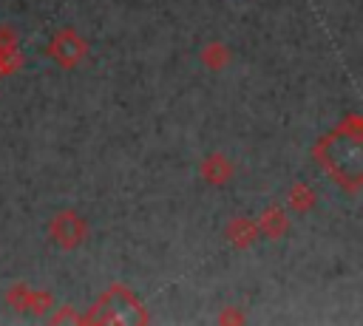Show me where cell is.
<instances>
[{"label":"cell","mask_w":363,"mask_h":326,"mask_svg":"<svg viewBox=\"0 0 363 326\" xmlns=\"http://www.w3.org/2000/svg\"><path fill=\"white\" fill-rule=\"evenodd\" d=\"M45 232H48V241H51L54 247L71 252V249H79V247L85 244L91 227H88V221H85L82 213H77V210H57V213L48 218Z\"/></svg>","instance_id":"cell-1"},{"label":"cell","mask_w":363,"mask_h":326,"mask_svg":"<svg viewBox=\"0 0 363 326\" xmlns=\"http://www.w3.org/2000/svg\"><path fill=\"white\" fill-rule=\"evenodd\" d=\"M88 54V43L82 40V34L74 28V26H65V28H57L45 45V57L62 68V71H74Z\"/></svg>","instance_id":"cell-2"},{"label":"cell","mask_w":363,"mask_h":326,"mask_svg":"<svg viewBox=\"0 0 363 326\" xmlns=\"http://www.w3.org/2000/svg\"><path fill=\"white\" fill-rule=\"evenodd\" d=\"M199 176H201V181L210 184V187H224V184L233 181L235 164H233V159L224 156L221 150H210V153L199 162Z\"/></svg>","instance_id":"cell-3"},{"label":"cell","mask_w":363,"mask_h":326,"mask_svg":"<svg viewBox=\"0 0 363 326\" xmlns=\"http://www.w3.org/2000/svg\"><path fill=\"white\" fill-rule=\"evenodd\" d=\"M224 238L235 249L252 247L258 241V224H255V218H250V215H233L227 221V227H224Z\"/></svg>","instance_id":"cell-4"},{"label":"cell","mask_w":363,"mask_h":326,"mask_svg":"<svg viewBox=\"0 0 363 326\" xmlns=\"http://www.w3.org/2000/svg\"><path fill=\"white\" fill-rule=\"evenodd\" d=\"M255 224H258V238L278 241V238H284L286 230H289V215H286L284 207H267V210L255 218Z\"/></svg>","instance_id":"cell-5"},{"label":"cell","mask_w":363,"mask_h":326,"mask_svg":"<svg viewBox=\"0 0 363 326\" xmlns=\"http://www.w3.org/2000/svg\"><path fill=\"white\" fill-rule=\"evenodd\" d=\"M199 62L207 68V71H224L230 62H233V48L221 40H210L199 48Z\"/></svg>","instance_id":"cell-6"},{"label":"cell","mask_w":363,"mask_h":326,"mask_svg":"<svg viewBox=\"0 0 363 326\" xmlns=\"http://www.w3.org/2000/svg\"><path fill=\"white\" fill-rule=\"evenodd\" d=\"M286 201H289V210H292V213L306 215V213L315 210V204H318V193H315L312 184H306V181H295V184L289 187Z\"/></svg>","instance_id":"cell-7"},{"label":"cell","mask_w":363,"mask_h":326,"mask_svg":"<svg viewBox=\"0 0 363 326\" xmlns=\"http://www.w3.org/2000/svg\"><path fill=\"white\" fill-rule=\"evenodd\" d=\"M28 298H31V286L28 283H11L6 289V306L11 312H28Z\"/></svg>","instance_id":"cell-8"},{"label":"cell","mask_w":363,"mask_h":326,"mask_svg":"<svg viewBox=\"0 0 363 326\" xmlns=\"http://www.w3.org/2000/svg\"><path fill=\"white\" fill-rule=\"evenodd\" d=\"M51 309H54V295H51V292H45V289H31V298H28V312H26V315L45 317Z\"/></svg>","instance_id":"cell-9"},{"label":"cell","mask_w":363,"mask_h":326,"mask_svg":"<svg viewBox=\"0 0 363 326\" xmlns=\"http://www.w3.org/2000/svg\"><path fill=\"white\" fill-rule=\"evenodd\" d=\"M218 323H244V315L230 306V309H224V312L218 315Z\"/></svg>","instance_id":"cell-10"},{"label":"cell","mask_w":363,"mask_h":326,"mask_svg":"<svg viewBox=\"0 0 363 326\" xmlns=\"http://www.w3.org/2000/svg\"><path fill=\"white\" fill-rule=\"evenodd\" d=\"M51 320H54V323H62V320H74V323H79V315H74L71 309H60L57 315H51Z\"/></svg>","instance_id":"cell-11"},{"label":"cell","mask_w":363,"mask_h":326,"mask_svg":"<svg viewBox=\"0 0 363 326\" xmlns=\"http://www.w3.org/2000/svg\"><path fill=\"white\" fill-rule=\"evenodd\" d=\"M0 79H3V74H0Z\"/></svg>","instance_id":"cell-12"}]
</instances>
